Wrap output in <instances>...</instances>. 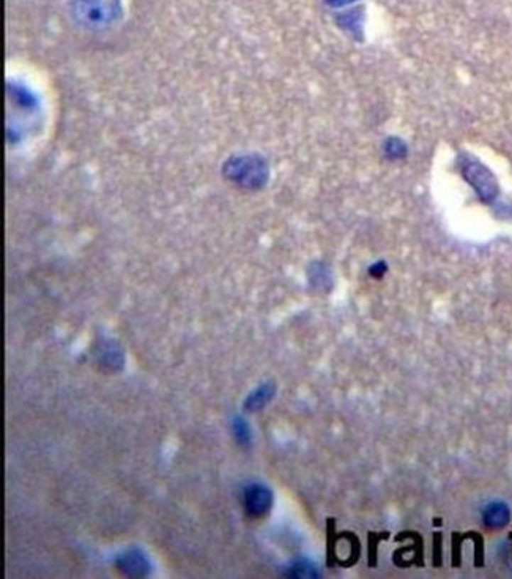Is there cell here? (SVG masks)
<instances>
[{
  "instance_id": "1",
  "label": "cell",
  "mask_w": 512,
  "mask_h": 579,
  "mask_svg": "<svg viewBox=\"0 0 512 579\" xmlns=\"http://www.w3.org/2000/svg\"><path fill=\"white\" fill-rule=\"evenodd\" d=\"M70 14L87 31H104L121 18V0H71Z\"/></svg>"
},
{
  "instance_id": "2",
  "label": "cell",
  "mask_w": 512,
  "mask_h": 579,
  "mask_svg": "<svg viewBox=\"0 0 512 579\" xmlns=\"http://www.w3.org/2000/svg\"><path fill=\"white\" fill-rule=\"evenodd\" d=\"M224 174L238 187L257 190L262 188L268 178V166L257 155H243L230 158L224 166Z\"/></svg>"
},
{
  "instance_id": "3",
  "label": "cell",
  "mask_w": 512,
  "mask_h": 579,
  "mask_svg": "<svg viewBox=\"0 0 512 579\" xmlns=\"http://www.w3.org/2000/svg\"><path fill=\"white\" fill-rule=\"evenodd\" d=\"M462 174L468 180V183L473 185V188L478 193L479 197L484 202H492L499 193L496 187V180L494 175L489 173V169L482 166L479 161H476L470 156H464L462 158Z\"/></svg>"
},
{
  "instance_id": "4",
  "label": "cell",
  "mask_w": 512,
  "mask_h": 579,
  "mask_svg": "<svg viewBox=\"0 0 512 579\" xmlns=\"http://www.w3.org/2000/svg\"><path fill=\"white\" fill-rule=\"evenodd\" d=\"M244 507L254 518H262L271 510L273 492L262 483H252L244 491Z\"/></svg>"
},
{
  "instance_id": "5",
  "label": "cell",
  "mask_w": 512,
  "mask_h": 579,
  "mask_svg": "<svg viewBox=\"0 0 512 579\" xmlns=\"http://www.w3.org/2000/svg\"><path fill=\"white\" fill-rule=\"evenodd\" d=\"M117 567L129 576H143L148 573L150 563L141 549L131 548L117 557Z\"/></svg>"
},
{
  "instance_id": "6",
  "label": "cell",
  "mask_w": 512,
  "mask_h": 579,
  "mask_svg": "<svg viewBox=\"0 0 512 579\" xmlns=\"http://www.w3.org/2000/svg\"><path fill=\"white\" fill-rule=\"evenodd\" d=\"M482 519H484V524L487 529L499 531V529H503L509 523L511 519L509 507L504 502L489 504L484 512H482Z\"/></svg>"
},
{
  "instance_id": "7",
  "label": "cell",
  "mask_w": 512,
  "mask_h": 579,
  "mask_svg": "<svg viewBox=\"0 0 512 579\" xmlns=\"http://www.w3.org/2000/svg\"><path fill=\"white\" fill-rule=\"evenodd\" d=\"M273 395H275V384L268 382V384L261 385V387L252 391L251 395L246 398V401H244V411H248V412L261 411L262 407H265V404L273 398Z\"/></svg>"
},
{
  "instance_id": "8",
  "label": "cell",
  "mask_w": 512,
  "mask_h": 579,
  "mask_svg": "<svg viewBox=\"0 0 512 579\" xmlns=\"http://www.w3.org/2000/svg\"><path fill=\"white\" fill-rule=\"evenodd\" d=\"M287 576L292 578H317V567L309 561H297L293 562L290 567H288Z\"/></svg>"
},
{
  "instance_id": "9",
  "label": "cell",
  "mask_w": 512,
  "mask_h": 579,
  "mask_svg": "<svg viewBox=\"0 0 512 579\" xmlns=\"http://www.w3.org/2000/svg\"><path fill=\"white\" fill-rule=\"evenodd\" d=\"M232 430L235 439L238 440V444L248 445L251 442V430L248 421L243 417H235L232 421Z\"/></svg>"
},
{
  "instance_id": "10",
  "label": "cell",
  "mask_w": 512,
  "mask_h": 579,
  "mask_svg": "<svg viewBox=\"0 0 512 579\" xmlns=\"http://www.w3.org/2000/svg\"><path fill=\"white\" fill-rule=\"evenodd\" d=\"M385 150H386V155L389 158H402V156H405L407 153V147L403 142L398 138H391L386 141L385 144Z\"/></svg>"
},
{
  "instance_id": "11",
  "label": "cell",
  "mask_w": 512,
  "mask_h": 579,
  "mask_svg": "<svg viewBox=\"0 0 512 579\" xmlns=\"http://www.w3.org/2000/svg\"><path fill=\"white\" fill-rule=\"evenodd\" d=\"M473 540H474V567L481 568L484 567V540H482V535L478 532H473Z\"/></svg>"
},
{
  "instance_id": "12",
  "label": "cell",
  "mask_w": 512,
  "mask_h": 579,
  "mask_svg": "<svg viewBox=\"0 0 512 579\" xmlns=\"http://www.w3.org/2000/svg\"><path fill=\"white\" fill-rule=\"evenodd\" d=\"M388 539V532L383 534H371L369 535V567H377V553H378V541Z\"/></svg>"
},
{
  "instance_id": "13",
  "label": "cell",
  "mask_w": 512,
  "mask_h": 579,
  "mask_svg": "<svg viewBox=\"0 0 512 579\" xmlns=\"http://www.w3.org/2000/svg\"><path fill=\"white\" fill-rule=\"evenodd\" d=\"M336 535H334V519H328V567H334L336 563V553H334V543H336Z\"/></svg>"
},
{
  "instance_id": "14",
  "label": "cell",
  "mask_w": 512,
  "mask_h": 579,
  "mask_svg": "<svg viewBox=\"0 0 512 579\" xmlns=\"http://www.w3.org/2000/svg\"><path fill=\"white\" fill-rule=\"evenodd\" d=\"M341 21H347V24H342L345 28H349L352 32H359L361 28V16H359V11H352L341 16Z\"/></svg>"
},
{
  "instance_id": "15",
  "label": "cell",
  "mask_w": 512,
  "mask_h": 579,
  "mask_svg": "<svg viewBox=\"0 0 512 579\" xmlns=\"http://www.w3.org/2000/svg\"><path fill=\"white\" fill-rule=\"evenodd\" d=\"M464 540V535L457 532L452 534V567H460V548Z\"/></svg>"
},
{
  "instance_id": "16",
  "label": "cell",
  "mask_w": 512,
  "mask_h": 579,
  "mask_svg": "<svg viewBox=\"0 0 512 579\" xmlns=\"http://www.w3.org/2000/svg\"><path fill=\"white\" fill-rule=\"evenodd\" d=\"M434 567H442V534H434Z\"/></svg>"
},
{
  "instance_id": "17",
  "label": "cell",
  "mask_w": 512,
  "mask_h": 579,
  "mask_svg": "<svg viewBox=\"0 0 512 579\" xmlns=\"http://www.w3.org/2000/svg\"><path fill=\"white\" fill-rule=\"evenodd\" d=\"M385 271H386L385 262H378V264H375V266L371 267V275L375 276V278H380L381 275L385 274Z\"/></svg>"
},
{
  "instance_id": "18",
  "label": "cell",
  "mask_w": 512,
  "mask_h": 579,
  "mask_svg": "<svg viewBox=\"0 0 512 579\" xmlns=\"http://www.w3.org/2000/svg\"><path fill=\"white\" fill-rule=\"evenodd\" d=\"M325 2H327L329 6H333V9H337V6L349 5V4L356 2V0H325Z\"/></svg>"
},
{
  "instance_id": "19",
  "label": "cell",
  "mask_w": 512,
  "mask_h": 579,
  "mask_svg": "<svg viewBox=\"0 0 512 579\" xmlns=\"http://www.w3.org/2000/svg\"><path fill=\"white\" fill-rule=\"evenodd\" d=\"M511 540H512V532H511Z\"/></svg>"
}]
</instances>
